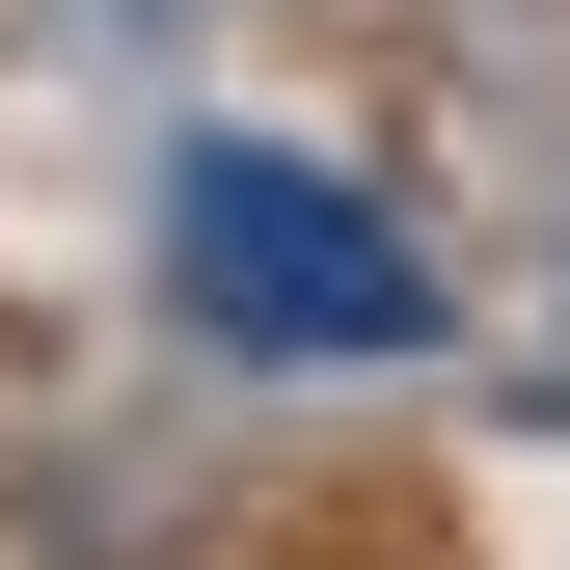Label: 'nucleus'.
Listing matches in <instances>:
<instances>
[{
    "label": "nucleus",
    "instance_id": "1",
    "mask_svg": "<svg viewBox=\"0 0 570 570\" xmlns=\"http://www.w3.org/2000/svg\"><path fill=\"white\" fill-rule=\"evenodd\" d=\"M190 299L218 326H272V353H407V245L353 218V190H299V164H190Z\"/></svg>",
    "mask_w": 570,
    "mask_h": 570
}]
</instances>
